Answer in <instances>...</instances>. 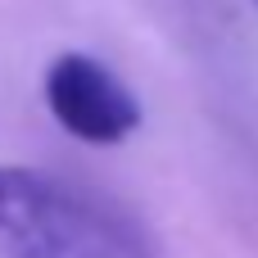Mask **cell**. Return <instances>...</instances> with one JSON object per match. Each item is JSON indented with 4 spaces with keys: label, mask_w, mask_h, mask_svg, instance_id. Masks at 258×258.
I'll return each instance as SVG.
<instances>
[{
    "label": "cell",
    "mask_w": 258,
    "mask_h": 258,
    "mask_svg": "<svg viewBox=\"0 0 258 258\" xmlns=\"http://www.w3.org/2000/svg\"><path fill=\"white\" fill-rule=\"evenodd\" d=\"M0 258H163V249L113 195L0 163Z\"/></svg>",
    "instance_id": "6da1fadb"
},
{
    "label": "cell",
    "mask_w": 258,
    "mask_h": 258,
    "mask_svg": "<svg viewBox=\"0 0 258 258\" xmlns=\"http://www.w3.org/2000/svg\"><path fill=\"white\" fill-rule=\"evenodd\" d=\"M41 91H45L50 118L86 145H118L145 118L132 86L109 63H100L95 54H82V50L54 54L50 68H45Z\"/></svg>",
    "instance_id": "7a4b0ae2"
},
{
    "label": "cell",
    "mask_w": 258,
    "mask_h": 258,
    "mask_svg": "<svg viewBox=\"0 0 258 258\" xmlns=\"http://www.w3.org/2000/svg\"><path fill=\"white\" fill-rule=\"evenodd\" d=\"M254 5H258V0H254Z\"/></svg>",
    "instance_id": "3957f363"
}]
</instances>
